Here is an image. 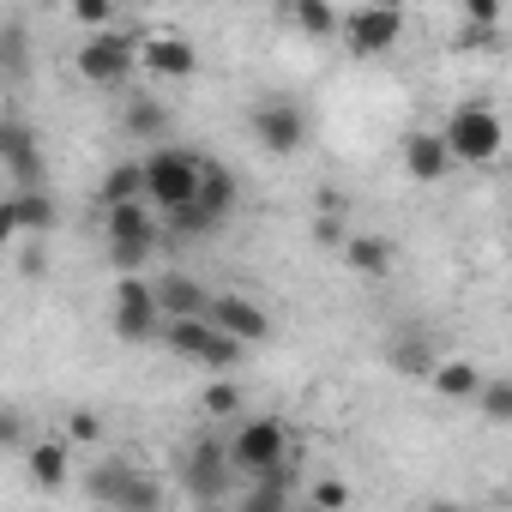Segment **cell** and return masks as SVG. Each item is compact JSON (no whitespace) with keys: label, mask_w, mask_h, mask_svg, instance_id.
I'll return each instance as SVG.
<instances>
[{"label":"cell","mask_w":512,"mask_h":512,"mask_svg":"<svg viewBox=\"0 0 512 512\" xmlns=\"http://www.w3.org/2000/svg\"><path fill=\"white\" fill-rule=\"evenodd\" d=\"M139 175H145V205H157V211L169 217V211H181V205L199 199L205 163H199L193 151H181V145H157V151L139 157Z\"/></svg>","instance_id":"6da1fadb"},{"label":"cell","mask_w":512,"mask_h":512,"mask_svg":"<svg viewBox=\"0 0 512 512\" xmlns=\"http://www.w3.org/2000/svg\"><path fill=\"white\" fill-rule=\"evenodd\" d=\"M440 145L452 163H494L506 151V121L488 103H458L440 127Z\"/></svg>","instance_id":"7a4b0ae2"},{"label":"cell","mask_w":512,"mask_h":512,"mask_svg":"<svg viewBox=\"0 0 512 512\" xmlns=\"http://www.w3.org/2000/svg\"><path fill=\"white\" fill-rule=\"evenodd\" d=\"M223 452H229V464L241 476H266L272 464L290 458V428L278 416H247V422H235V434H229Z\"/></svg>","instance_id":"3957f363"},{"label":"cell","mask_w":512,"mask_h":512,"mask_svg":"<svg viewBox=\"0 0 512 512\" xmlns=\"http://www.w3.org/2000/svg\"><path fill=\"white\" fill-rule=\"evenodd\" d=\"M133 67H139V37L133 31H97V37L79 43V79L85 85L115 91V85L133 79Z\"/></svg>","instance_id":"277c9868"},{"label":"cell","mask_w":512,"mask_h":512,"mask_svg":"<svg viewBox=\"0 0 512 512\" xmlns=\"http://www.w3.org/2000/svg\"><path fill=\"white\" fill-rule=\"evenodd\" d=\"M247 127H253V139H260L272 157H296L308 145V109L290 103V97H260L247 109Z\"/></svg>","instance_id":"5b68a950"},{"label":"cell","mask_w":512,"mask_h":512,"mask_svg":"<svg viewBox=\"0 0 512 512\" xmlns=\"http://www.w3.org/2000/svg\"><path fill=\"white\" fill-rule=\"evenodd\" d=\"M163 344H169L175 356H187V362L211 368V374H229V368L241 362V344H229L205 314H199V320H163Z\"/></svg>","instance_id":"8992f818"},{"label":"cell","mask_w":512,"mask_h":512,"mask_svg":"<svg viewBox=\"0 0 512 512\" xmlns=\"http://www.w3.org/2000/svg\"><path fill=\"white\" fill-rule=\"evenodd\" d=\"M91 494L109 500L115 512H163V482H151L145 470H133L127 458L91 470Z\"/></svg>","instance_id":"52a82bcc"},{"label":"cell","mask_w":512,"mask_h":512,"mask_svg":"<svg viewBox=\"0 0 512 512\" xmlns=\"http://www.w3.org/2000/svg\"><path fill=\"white\" fill-rule=\"evenodd\" d=\"M205 320H211V326H217L229 344H241V350L272 338V314H266L260 302H247L241 290H223V296H211V302H205Z\"/></svg>","instance_id":"ba28073f"},{"label":"cell","mask_w":512,"mask_h":512,"mask_svg":"<svg viewBox=\"0 0 512 512\" xmlns=\"http://www.w3.org/2000/svg\"><path fill=\"white\" fill-rule=\"evenodd\" d=\"M115 338L121 344H151L157 332H163V314H157V296H151V284L145 278H121L115 284Z\"/></svg>","instance_id":"9c48e42d"},{"label":"cell","mask_w":512,"mask_h":512,"mask_svg":"<svg viewBox=\"0 0 512 512\" xmlns=\"http://www.w3.org/2000/svg\"><path fill=\"white\" fill-rule=\"evenodd\" d=\"M0 169L13 175V193L19 187H43V139L19 115H0Z\"/></svg>","instance_id":"30bf717a"},{"label":"cell","mask_w":512,"mask_h":512,"mask_svg":"<svg viewBox=\"0 0 512 512\" xmlns=\"http://www.w3.org/2000/svg\"><path fill=\"white\" fill-rule=\"evenodd\" d=\"M338 31H344L350 55H386V49H398V37H404V13H398V7H362V13L338 19Z\"/></svg>","instance_id":"8fae6325"},{"label":"cell","mask_w":512,"mask_h":512,"mask_svg":"<svg viewBox=\"0 0 512 512\" xmlns=\"http://www.w3.org/2000/svg\"><path fill=\"white\" fill-rule=\"evenodd\" d=\"M25 476H31V488H43V494H61V488L73 482V446H67L61 434L25 440Z\"/></svg>","instance_id":"7c38bea8"},{"label":"cell","mask_w":512,"mask_h":512,"mask_svg":"<svg viewBox=\"0 0 512 512\" xmlns=\"http://www.w3.org/2000/svg\"><path fill=\"white\" fill-rule=\"evenodd\" d=\"M223 476H229V452H223V434H205V440H193V452H187V488H193V500H217L223 494Z\"/></svg>","instance_id":"4fadbf2b"},{"label":"cell","mask_w":512,"mask_h":512,"mask_svg":"<svg viewBox=\"0 0 512 512\" xmlns=\"http://www.w3.org/2000/svg\"><path fill=\"white\" fill-rule=\"evenodd\" d=\"M139 67L157 79H193L199 73V49L187 37H145L139 43Z\"/></svg>","instance_id":"5bb4252c"},{"label":"cell","mask_w":512,"mask_h":512,"mask_svg":"<svg viewBox=\"0 0 512 512\" xmlns=\"http://www.w3.org/2000/svg\"><path fill=\"white\" fill-rule=\"evenodd\" d=\"M121 133L133 139V145H163L169 139V109L157 103V97H145V91H133L127 103H121Z\"/></svg>","instance_id":"9a60e30c"},{"label":"cell","mask_w":512,"mask_h":512,"mask_svg":"<svg viewBox=\"0 0 512 512\" xmlns=\"http://www.w3.org/2000/svg\"><path fill=\"white\" fill-rule=\"evenodd\" d=\"M151 296H157V314L163 320H199L205 314V284L199 278H187V272H169V278H157L151 284Z\"/></svg>","instance_id":"2e32d148"},{"label":"cell","mask_w":512,"mask_h":512,"mask_svg":"<svg viewBox=\"0 0 512 512\" xmlns=\"http://www.w3.org/2000/svg\"><path fill=\"white\" fill-rule=\"evenodd\" d=\"M103 217H109V247H157V235H163V223L151 217L145 199L139 205H115Z\"/></svg>","instance_id":"e0dca14e"},{"label":"cell","mask_w":512,"mask_h":512,"mask_svg":"<svg viewBox=\"0 0 512 512\" xmlns=\"http://www.w3.org/2000/svg\"><path fill=\"white\" fill-rule=\"evenodd\" d=\"M7 205L19 217V235H49L61 223V205H55L49 187H19V193H7Z\"/></svg>","instance_id":"ac0fdd59"},{"label":"cell","mask_w":512,"mask_h":512,"mask_svg":"<svg viewBox=\"0 0 512 512\" xmlns=\"http://www.w3.org/2000/svg\"><path fill=\"white\" fill-rule=\"evenodd\" d=\"M404 169L416 181H446L452 175V157H446L440 133H404Z\"/></svg>","instance_id":"d6986e66"},{"label":"cell","mask_w":512,"mask_h":512,"mask_svg":"<svg viewBox=\"0 0 512 512\" xmlns=\"http://www.w3.org/2000/svg\"><path fill=\"white\" fill-rule=\"evenodd\" d=\"M139 199H145L139 157H121V163H109V169H103V181H97V205H103V211H115V205H139Z\"/></svg>","instance_id":"ffe728a7"},{"label":"cell","mask_w":512,"mask_h":512,"mask_svg":"<svg viewBox=\"0 0 512 512\" xmlns=\"http://www.w3.org/2000/svg\"><path fill=\"white\" fill-rule=\"evenodd\" d=\"M0 79L7 85L31 79V31H25V19H0Z\"/></svg>","instance_id":"44dd1931"},{"label":"cell","mask_w":512,"mask_h":512,"mask_svg":"<svg viewBox=\"0 0 512 512\" xmlns=\"http://www.w3.org/2000/svg\"><path fill=\"white\" fill-rule=\"evenodd\" d=\"M428 386H434L446 404H464V398H476V386H482V368H476V362H464V356H452V362H434Z\"/></svg>","instance_id":"7402d4cb"},{"label":"cell","mask_w":512,"mask_h":512,"mask_svg":"<svg viewBox=\"0 0 512 512\" xmlns=\"http://www.w3.org/2000/svg\"><path fill=\"white\" fill-rule=\"evenodd\" d=\"M344 260L362 278H386L392 272V241L386 235H344Z\"/></svg>","instance_id":"603a6c76"},{"label":"cell","mask_w":512,"mask_h":512,"mask_svg":"<svg viewBox=\"0 0 512 512\" xmlns=\"http://www.w3.org/2000/svg\"><path fill=\"white\" fill-rule=\"evenodd\" d=\"M193 205H199V211H205L211 223H223V217L235 211V175H229V169H211V163H205V175H199V199H193Z\"/></svg>","instance_id":"cb8c5ba5"},{"label":"cell","mask_w":512,"mask_h":512,"mask_svg":"<svg viewBox=\"0 0 512 512\" xmlns=\"http://www.w3.org/2000/svg\"><path fill=\"white\" fill-rule=\"evenodd\" d=\"M392 368H398V374H434V338L398 332V338H392Z\"/></svg>","instance_id":"d4e9b609"},{"label":"cell","mask_w":512,"mask_h":512,"mask_svg":"<svg viewBox=\"0 0 512 512\" xmlns=\"http://www.w3.org/2000/svg\"><path fill=\"white\" fill-rule=\"evenodd\" d=\"M229 512H290V488L284 482H247L235 500H229Z\"/></svg>","instance_id":"484cf974"},{"label":"cell","mask_w":512,"mask_h":512,"mask_svg":"<svg viewBox=\"0 0 512 512\" xmlns=\"http://www.w3.org/2000/svg\"><path fill=\"white\" fill-rule=\"evenodd\" d=\"M476 404H482L488 422H512V380H506V374H482Z\"/></svg>","instance_id":"4316f807"},{"label":"cell","mask_w":512,"mask_h":512,"mask_svg":"<svg viewBox=\"0 0 512 512\" xmlns=\"http://www.w3.org/2000/svg\"><path fill=\"white\" fill-rule=\"evenodd\" d=\"M290 19H296L308 37H332V31H338V13L326 7V0H296V7H290Z\"/></svg>","instance_id":"83f0119b"},{"label":"cell","mask_w":512,"mask_h":512,"mask_svg":"<svg viewBox=\"0 0 512 512\" xmlns=\"http://www.w3.org/2000/svg\"><path fill=\"white\" fill-rule=\"evenodd\" d=\"M205 229H217L199 205H181V211H169L163 217V235H175V241H187V235H205Z\"/></svg>","instance_id":"f1b7e54d"},{"label":"cell","mask_w":512,"mask_h":512,"mask_svg":"<svg viewBox=\"0 0 512 512\" xmlns=\"http://www.w3.org/2000/svg\"><path fill=\"white\" fill-rule=\"evenodd\" d=\"M25 440H31L25 410H19V404H0V452H13V446H25Z\"/></svg>","instance_id":"f546056e"},{"label":"cell","mask_w":512,"mask_h":512,"mask_svg":"<svg viewBox=\"0 0 512 512\" xmlns=\"http://www.w3.org/2000/svg\"><path fill=\"white\" fill-rule=\"evenodd\" d=\"M199 410L223 422V416H235V410H241V392H235L229 380H217V386H205V398H199Z\"/></svg>","instance_id":"4dcf8cb0"},{"label":"cell","mask_w":512,"mask_h":512,"mask_svg":"<svg viewBox=\"0 0 512 512\" xmlns=\"http://www.w3.org/2000/svg\"><path fill=\"white\" fill-rule=\"evenodd\" d=\"M344 506H350V488L338 476H320L314 482V512H344Z\"/></svg>","instance_id":"1f68e13d"},{"label":"cell","mask_w":512,"mask_h":512,"mask_svg":"<svg viewBox=\"0 0 512 512\" xmlns=\"http://www.w3.org/2000/svg\"><path fill=\"white\" fill-rule=\"evenodd\" d=\"M73 19H79V25H91V37H97V31H115V7H109V0H79Z\"/></svg>","instance_id":"d6a6232c"},{"label":"cell","mask_w":512,"mask_h":512,"mask_svg":"<svg viewBox=\"0 0 512 512\" xmlns=\"http://www.w3.org/2000/svg\"><path fill=\"white\" fill-rule=\"evenodd\" d=\"M61 440H67V446H73V440H103V416H97V410H73Z\"/></svg>","instance_id":"836d02e7"},{"label":"cell","mask_w":512,"mask_h":512,"mask_svg":"<svg viewBox=\"0 0 512 512\" xmlns=\"http://www.w3.org/2000/svg\"><path fill=\"white\" fill-rule=\"evenodd\" d=\"M314 241H326V247H344V223H338V211L314 217Z\"/></svg>","instance_id":"e575fe53"},{"label":"cell","mask_w":512,"mask_h":512,"mask_svg":"<svg viewBox=\"0 0 512 512\" xmlns=\"http://www.w3.org/2000/svg\"><path fill=\"white\" fill-rule=\"evenodd\" d=\"M13 241H25V235H19V217H13V205L0 199V253H7Z\"/></svg>","instance_id":"d590c367"},{"label":"cell","mask_w":512,"mask_h":512,"mask_svg":"<svg viewBox=\"0 0 512 512\" xmlns=\"http://www.w3.org/2000/svg\"><path fill=\"white\" fill-rule=\"evenodd\" d=\"M428 512H464V506H452V500H440V506H428Z\"/></svg>","instance_id":"8d00e7d4"}]
</instances>
